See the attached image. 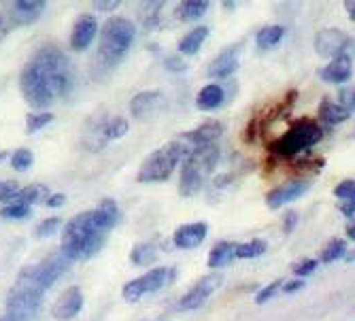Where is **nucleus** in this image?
<instances>
[{
	"label": "nucleus",
	"mask_w": 355,
	"mask_h": 321,
	"mask_svg": "<svg viewBox=\"0 0 355 321\" xmlns=\"http://www.w3.org/2000/svg\"><path fill=\"white\" fill-rule=\"evenodd\" d=\"M236 260V243L230 241H219L213 245V249L209 251V268L219 270L223 266H230Z\"/></svg>",
	"instance_id": "22"
},
{
	"label": "nucleus",
	"mask_w": 355,
	"mask_h": 321,
	"mask_svg": "<svg viewBox=\"0 0 355 321\" xmlns=\"http://www.w3.org/2000/svg\"><path fill=\"white\" fill-rule=\"evenodd\" d=\"M315 51L324 58H338L343 53L353 58L355 51V41L347 35V32L338 30V28H326L317 32L315 37Z\"/></svg>",
	"instance_id": "11"
},
{
	"label": "nucleus",
	"mask_w": 355,
	"mask_h": 321,
	"mask_svg": "<svg viewBox=\"0 0 355 321\" xmlns=\"http://www.w3.org/2000/svg\"><path fill=\"white\" fill-rule=\"evenodd\" d=\"M343 107L353 113L355 111V89H349V92H343Z\"/></svg>",
	"instance_id": "45"
},
{
	"label": "nucleus",
	"mask_w": 355,
	"mask_h": 321,
	"mask_svg": "<svg viewBox=\"0 0 355 321\" xmlns=\"http://www.w3.org/2000/svg\"><path fill=\"white\" fill-rule=\"evenodd\" d=\"M0 321H5V319H0Z\"/></svg>",
	"instance_id": "53"
},
{
	"label": "nucleus",
	"mask_w": 355,
	"mask_h": 321,
	"mask_svg": "<svg viewBox=\"0 0 355 321\" xmlns=\"http://www.w3.org/2000/svg\"><path fill=\"white\" fill-rule=\"evenodd\" d=\"M324 139V128L311 117L296 119L287 130L268 145V151L277 159H294L302 151H309Z\"/></svg>",
	"instance_id": "4"
},
{
	"label": "nucleus",
	"mask_w": 355,
	"mask_h": 321,
	"mask_svg": "<svg viewBox=\"0 0 355 321\" xmlns=\"http://www.w3.org/2000/svg\"><path fill=\"white\" fill-rule=\"evenodd\" d=\"M157 253H159L157 241H145V243L135 245V249L130 251V260L137 266H149L151 262L157 260Z\"/></svg>",
	"instance_id": "29"
},
{
	"label": "nucleus",
	"mask_w": 355,
	"mask_h": 321,
	"mask_svg": "<svg viewBox=\"0 0 355 321\" xmlns=\"http://www.w3.org/2000/svg\"><path fill=\"white\" fill-rule=\"evenodd\" d=\"M319 266V260H313V258H302L300 262H296L292 266V272L296 275V279H304L309 275H313Z\"/></svg>",
	"instance_id": "36"
},
{
	"label": "nucleus",
	"mask_w": 355,
	"mask_h": 321,
	"mask_svg": "<svg viewBox=\"0 0 355 321\" xmlns=\"http://www.w3.org/2000/svg\"><path fill=\"white\" fill-rule=\"evenodd\" d=\"M223 123L217 121V119H209L205 123H200L198 128H193V130L181 135L179 139L191 149H196V147H207V145H217V139H221L223 135Z\"/></svg>",
	"instance_id": "14"
},
{
	"label": "nucleus",
	"mask_w": 355,
	"mask_h": 321,
	"mask_svg": "<svg viewBox=\"0 0 355 321\" xmlns=\"http://www.w3.org/2000/svg\"><path fill=\"white\" fill-rule=\"evenodd\" d=\"M345 255H347V241H343V238H332V241L324 247V251H321V262H324V264H332V262L345 258Z\"/></svg>",
	"instance_id": "31"
},
{
	"label": "nucleus",
	"mask_w": 355,
	"mask_h": 321,
	"mask_svg": "<svg viewBox=\"0 0 355 321\" xmlns=\"http://www.w3.org/2000/svg\"><path fill=\"white\" fill-rule=\"evenodd\" d=\"M187 153H189V147L181 139L155 149L151 155L145 157V162L139 168V175H137L139 183H162L171 179V175L175 173L181 159L187 157Z\"/></svg>",
	"instance_id": "7"
},
{
	"label": "nucleus",
	"mask_w": 355,
	"mask_h": 321,
	"mask_svg": "<svg viewBox=\"0 0 355 321\" xmlns=\"http://www.w3.org/2000/svg\"><path fill=\"white\" fill-rule=\"evenodd\" d=\"M353 260H355V249L347 255V262H353Z\"/></svg>",
	"instance_id": "51"
},
{
	"label": "nucleus",
	"mask_w": 355,
	"mask_h": 321,
	"mask_svg": "<svg viewBox=\"0 0 355 321\" xmlns=\"http://www.w3.org/2000/svg\"><path fill=\"white\" fill-rule=\"evenodd\" d=\"M298 213L296 211H287V215L283 217V232L285 234H292L294 230H296V226H298Z\"/></svg>",
	"instance_id": "41"
},
{
	"label": "nucleus",
	"mask_w": 355,
	"mask_h": 321,
	"mask_svg": "<svg viewBox=\"0 0 355 321\" xmlns=\"http://www.w3.org/2000/svg\"><path fill=\"white\" fill-rule=\"evenodd\" d=\"M338 211H340L345 217H355V200H345V202L338 207Z\"/></svg>",
	"instance_id": "48"
},
{
	"label": "nucleus",
	"mask_w": 355,
	"mask_h": 321,
	"mask_svg": "<svg viewBox=\"0 0 355 321\" xmlns=\"http://www.w3.org/2000/svg\"><path fill=\"white\" fill-rule=\"evenodd\" d=\"M137 37V26L128 17H111L101 28L98 51H96V62L101 64L98 71H111L115 64L123 60L128 49L132 47Z\"/></svg>",
	"instance_id": "2"
},
{
	"label": "nucleus",
	"mask_w": 355,
	"mask_h": 321,
	"mask_svg": "<svg viewBox=\"0 0 355 321\" xmlns=\"http://www.w3.org/2000/svg\"><path fill=\"white\" fill-rule=\"evenodd\" d=\"M64 202H67V196L64 194H51L49 198H47V207H51V209H58V207H62Z\"/></svg>",
	"instance_id": "47"
},
{
	"label": "nucleus",
	"mask_w": 355,
	"mask_h": 321,
	"mask_svg": "<svg viewBox=\"0 0 355 321\" xmlns=\"http://www.w3.org/2000/svg\"><path fill=\"white\" fill-rule=\"evenodd\" d=\"M300 290H304V281H302V279L283 281V285H281V292H283V294H296V292H300Z\"/></svg>",
	"instance_id": "42"
},
{
	"label": "nucleus",
	"mask_w": 355,
	"mask_h": 321,
	"mask_svg": "<svg viewBox=\"0 0 355 321\" xmlns=\"http://www.w3.org/2000/svg\"><path fill=\"white\" fill-rule=\"evenodd\" d=\"M30 62L35 64L39 73L43 75L49 92L53 94V98H62V96H67L73 89V83H75L73 64L58 45H43L32 55Z\"/></svg>",
	"instance_id": "3"
},
{
	"label": "nucleus",
	"mask_w": 355,
	"mask_h": 321,
	"mask_svg": "<svg viewBox=\"0 0 355 321\" xmlns=\"http://www.w3.org/2000/svg\"><path fill=\"white\" fill-rule=\"evenodd\" d=\"M49 187L43 185V183H32V185H26L17 191V196L11 200V202H24L28 207L37 205V202H47L49 198Z\"/></svg>",
	"instance_id": "26"
},
{
	"label": "nucleus",
	"mask_w": 355,
	"mask_h": 321,
	"mask_svg": "<svg viewBox=\"0 0 355 321\" xmlns=\"http://www.w3.org/2000/svg\"><path fill=\"white\" fill-rule=\"evenodd\" d=\"M209 7L211 3H207V0H183V3L177 5L175 15L181 21H193V19H200L209 11Z\"/></svg>",
	"instance_id": "28"
},
{
	"label": "nucleus",
	"mask_w": 355,
	"mask_h": 321,
	"mask_svg": "<svg viewBox=\"0 0 355 321\" xmlns=\"http://www.w3.org/2000/svg\"><path fill=\"white\" fill-rule=\"evenodd\" d=\"M221 149L219 145H207V147H196L187 153L183 159L181 168V179H179V194L181 196H196L202 189V185L209 181L211 173L219 164Z\"/></svg>",
	"instance_id": "5"
},
{
	"label": "nucleus",
	"mask_w": 355,
	"mask_h": 321,
	"mask_svg": "<svg viewBox=\"0 0 355 321\" xmlns=\"http://www.w3.org/2000/svg\"><path fill=\"white\" fill-rule=\"evenodd\" d=\"M81 306H83V294H81L79 287L75 285V287H69L67 292H62L58 296V300L51 306V313L60 321H69V319L79 315Z\"/></svg>",
	"instance_id": "18"
},
{
	"label": "nucleus",
	"mask_w": 355,
	"mask_h": 321,
	"mask_svg": "<svg viewBox=\"0 0 355 321\" xmlns=\"http://www.w3.org/2000/svg\"><path fill=\"white\" fill-rule=\"evenodd\" d=\"M32 162H35V155H32V151L30 149H17L13 155H11V166L15 168V171H19V173H24V171H28L30 166H32Z\"/></svg>",
	"instance_id": "34"
},
{
	"label": "nucleus",
	"mask_w": 355,
	"mask_h": 321,
	"mask_svg": "<svg viewBox=\"0 0 355 321\" xmlns=\"http://www.w3.org/2000/svg\"><path fill=\"white\" fill-rule=\"evenodd\" d=\"M334 196L340 200H355V179H345L334 187Z\"/></svg>",
	"instance_id": "38"
},
{
	"label": "nucleus",
	"mask_w": 355,
	"mask_h": 321,
	"mask_svg": "<svg viewBox=\"0 0 355 321\" xmlns=\"http://www.w3.org/2000/svg\"><path fill=\"white\" fill-rule=\"evenodd\" d=\"M51 121H53V113H49V111H43V113H30V115L26 117V132H28V135H35V132L41 130V128L49 125Z\"/></svg>",
	"instance_id": "32"
},
{
	"label": "nucleus",
	"mask_w": 355,
	"mask_h": 321,
	"mask_svg": "<svg viewBox=\"0 0 355 321\" xmlns=\"http://www.w3.org/2000/svg\"><path fill=\"white\" fill-rule=\"evenodd\" d=\"M166 69H168L171 73H183V71H185V62H183V58H181V55H171V58H166Z\"/></svg>",
	"instance_id": "43"
},
{
	"label": "nucleus",
	"mask_w": 355,
	"mask_h": 321,
	"mask_svg": "<svg viewBox=\"0 0 355 321\" xmlns=\"http://www.w3.org/2000/svg\"><path fill=\"white\" fill-rule=\"evenodd\" d=\"M60 223H62V221H60L58 217L45 219V221H41V223H39V226H37V232H35V234H37L39 238L51 236V234H53V232H55V230L60 228Z\"/></svg>",
	"instance_id": "40"
},
{
	"label": "nucleus",
	"mask_w": 355,
	"mask_h": 321,
	"mask_svg": "<svg viewBox=\"0 0 355 321\" xmlns=\"http://www.w3.org/2000/svg\"><path fill=\"white\" fill-rule=\"evenodd\" d=\"M19 183L17 181H0V202H11L15 196H17V191H19Z\"/></svg>",
	"instance_id": "39"
},
{
	"label": "nucleus",
	"mask_w": 355,
	"mask_h": 321,
	"mask_svg": "<svg viewBox=\"0 0 355 321\" xmlns=\"http://www.w3.org/2000/svg\"><path fill=\"white\" fill-rule=\"evenodd\" d=\"M345 11H347L349 17L355 21V0H347V3H345Z\"/></svg>",
	"instance_id": "49"
},
{
	"label": "nucleus",
	"mask_w": 355,
	"mask_h": 321,
	"mask_svg": "<svg viewBox=\"0 0 355 321\" xmlns=\"http://www.w3.org/2000/svg\"><path fill=\"white\" fill-rule=\"evenodd\" d=\"M266 241L262 238H253V241H245L236 245V260H253L260 258V255L266 253Z\"/></svg>",
	"instance_id": "30"
},
{
	"label": "nucleus",
	"mask_w": 355,
	"mask_h": 321,
	"mask_svg": "<svg viewBox=\"0 0 355 321\" xmlns=\"http://www.w3.org/2000/svg\"><path fill=\"white\" fill-rule=\"evenodd\" d=\"M281 285H283V281H281V279H277V281H272L270 285L262 287V290L255 294V302H257V304H266L270 298H275V296H277V292H281Z\"/></svg>",
	"instance_id": "37"
},
{
	"label": "nucleus",
	"mask_w": 355,
	"mask_h": 321,
	"mask_svg": "<svg viewBox=\"0 0 355 321\" xmlns=\"http://www.w3.org/2000/svg\"><path fill=\"white\" fill-rule=\"evenodd\" d=\"M43 304V296L35 294L30 290H24V287L13 285L11 294L7 296V315L5 321H32Z\"/></svg>",
	"instance_id": "10"
},
{
	"label": "nucleus",
	"mask_w": 355,
	"mask_h": 321,
	"mask_svg": "<svg viewBox=\"0 0 355 321\" xmlns=\"http://www.w3.org/2000/svg\"><path fill=\"white\" fill-rule=\"evenodd\" d=\"M207 37H209V28H207V26H198V28L189 30L187 35L177 43L179 53L193 55V53H196V51L202 47V43L207 41Z\"/></svg>",
	"instance_id": "25"
},
{
	"label": "nucleus",
	"mask_w": 355,
	"mask_h": 321,
	"mask_svg": "<svg viewBox=\"0 0 355 321\" xmlns=\"http://www.w3.org/2000/svg\"><path fill=\"white\" fill-rule=\"evenodd\" d=\"M30 215V207L24 202H9L7 207L0 209V217L3 219H26Z\"/></svg>",
	"instance_id": "35"
},
{
	"label": "nucleus",
	"mask_w": 355,
	"mask_h": 321,
	"mask_svg": "<svg viewBox=\"0 0 355 321\" xmlns=\"http://www.w3.org/2000/svg\"><path fill=\"white\" fill-rule=\"evenodd\" d=\"M319 121L324 123V125H338V123H343V121H347L349 117H351V113L343 107V105H338V103H334L332 98H324L319 103Z\"/></svg>",
	"instance_id": "24"
},
{
	"label": "nucleus",
	"mask_w": 355,
	"mask_h": 321,
	"mask_svg": "<svg viewBox=\"0 0 355 321\" xmlns=\"http://www.w3.org/2000/svg\"><path fill=\"white\" fill-rule=\"evenodd\" d=\"M353 137H355V132H353Z\"/></svg>",
	"instance_id": "54"
},
{
	"label": "nucleus",
	"mask_w": 355,
	"mask_h": 321,
	"mask_svg": "<svg viewBox=\"0 0 355 321\" xmlns=\"http://www.w3.org/2000/svg\"><path fill=\"white\" fill-rule=\"evenodd\" d=\"M223 285V275H207L202 277L196 285H191V290L185 292L179 300V309L181 311H196L200 309L219 287Z\"/></svg>",
	"instance_id": "12"
},
{
	"label": "nucleus",
	"mask_w": 355,
	"mask_h": 321,
	"mask_svg": "<svg viewBox=\"0 0 355 321\" xmlns=\"http://www.w3.org/2000/svg\"><path fill=\"white\" fill-rule=\"evenodd\" d=\"M353 75V58L343 53L338 58H334L328 67H324L319 71V77L328 81V83H336V85H343L351 79Z\"/></svg>",
	"instance_id": "21"
},
{
	"label": "nucleus",
	"mask_w": 355,
	"mask_h": 321,
	"mask_svg": "<svg viewBox=\"0 0 355 321\" xmlns=\"http://www.w3.org/2000/svg\"><path fill=\"white\" fill-rule=\"evenodd\" d=\"M96 32H98V21H96V17L92 13L79 15L71 32V47L75 51H85L89 43L94 41Z\"/></svg>",
	"instance_id": "19"
},
{
	"label": "nucleus",
	"mask_w": 355,
	"mask_h": 321,
	"mask_svg": "<svg viewBox=\"0 0 355 321\" xmlns=\"http://www.w3.org/2000/svg\"><path fill=\"white\" fill-rule=\"evenodd\" d=\"M19 87H21V96L26 98V103L35 109H47L55 101L53 94L47 87V83H45V79H43V75L39 73V69L32 62H28L21 69Z\"/></svg>",
	"instance_id": "9"
},
{
	"label": "nucleus",
	"mask_w": 355,
	"mask_h": 321,
	"mask_svg": "<svg viewBox=\"0 0 355 321\" xmlns=\"http://www.w3.org/2000/svg\"><path fill=\"white\" fill-rule=\"evenodd\" d=\"M11 28H13V24L9 21V17L5 13H0V41H3L9 35Z\"/></svg>",
	"instance_id": "46"
},
{
	"label": "nucleus",
	"mask_w": 355,
	"mask_h": 321,
	"mask_svg": "<svg viewBox=\"0 0 355 321\" xmlns=\"http://www.w3.org/2000/svg\"><path fill=\"white\" fill-rule=\"evenodd\" d=\"M73 260L69 258L67 253H62L60 249L47 258H43L39 264H32V266H26L19 270L17 279H15V285L17 287H24V290H30L35 294H41L45 296V292L49 287L71 268Z\"/></svg>",
	"instance_id": "6"
},
{
	"label": "nucleus",
	"mask_w": 355,
	"mask_h": 321,
	"mask_svg": "<svg viewBox=\"0 0 355 321\" xmlns=\"http://www.w3.org/2000/svg\"><path fill=\"white\" fill-rule=\"evenodd\" d=\"M209 234V223L207 221H191L185 226H179L173 234V243L179 249H196L205 243Z\"/></svg>",
	"instance_id": "17"
},
{
	"label": "nucleus",
	"mask_w": 355,
	"mask_h": 321,
	"mask_svg": "<svg viewBox=\"0 0 355 321\" xmlns=\"http://www.w3.org/2000/svg\"><path fill=\"white\" fill-rule=\"evenodd\" d=\"M239 58H241V45H232L228 49H223L207 69V75L213 79H225L230 77L239 69Z\"/></svg>",
	"instance_id": "20"
},
{
	"label": "nucleus",
	"mask_w": 355,
	"mask_h": 321,
	"mask_svg": "<svg viewBox=\"0 0 355 321\" xmlns=\"http://www.w3.org/2000/svg\"><path fill=\"white\" fill-rule=\"evenodd\" d=\"M5 155H9V153H7V151H0V162L5 159Z\"/></svg>",
	"instance_id": "52"
},
{
	"label": "nucleus",
	"mask_w": 355,
	"mask_h": 321,
	"mask_svg": "<svg viewBox=\"0 0 355 321\" xmlns=\"http://www.w3.org/2000/svg\"><path fill=\"white\" fill-rule=\"evenodd\" d=\"M119 7V3H117V0H103V3H101V0H98V3H94V9L96 11H105V13H109V11H115Z\"/></svg>",
	"instance_id": "44"
},
{
	"label": "nucleus",
	"mask_w": 355,
	"mask_h": 321,
	"mask_svg": "<svg viewBox=\"0 0 355 321\" xmlns=\"http://www.w3.org/2000/svg\"><path fill=\"white\" fill-rule=\"evenodd\" d=\"M166 105H168V101L162 92H157V89L141 92L130 101V113L135 119H147V117L157 115L159 111H164Z\"/></svg>",
	"instance_id": "13"
},
{
	"label": "nucleus",
	"mask_w": 355,
	"mask_h": 321,
	"mask_svg": "<svg viewBox=\"0 0 355 321\" xmlns=\"http://www.w3.org/2000/svg\"><path fill=\"white\" fill-rule=\"evenodd\" d=\"M345 232H347V236H349L351 241H355V219H353L351 223H347V230H345Z\"/></svg>",
	"instance_id": "50"
},
{
	"label": "nucleus",
	"mask_w": 355,
	"mask_h": 321,
	"mask_svg": "<svg viewBox=\"0 0 355 321\" xmlns=\"http://www.w3.org/2000/svg\"><path fill=\"white\" fill-rule=\"evenodd\" d=\"M225 101V89L219 83H209L196 94V107L200 111H215Z\"/></svg>",
	"instance_id": "23"
},
{
	"label": "nucleus",
	"mask_w": 355,
	"mask_h": 321,
	"mask_svg": "<svg viewBox=\"0 0 355 321\" xmlns=\"http://www.w3.org/2000/svg\"><path fill=\"white\" fill-rule=\"evenodd\" d=\"M43 11H45V0H15V3L7 5L5 15L13 26H26L37 21Z\"/></svg>",
	"instance_id": "16"
},
{
	"label": "nucleus",
	"mask_w": 355,
	"mask_h": 321,
	"mask_svg": "<svg viewBox=\"0 0 355 321\" xmlns=\"http://www.w3.org/2000/svg\"><path fill=\"white\" fill-rule=\"evenodd\" d=\"M125 132H128V121H125L123 117H113V119H107V123H105V137H107V141L121 139Z\"/></svg>",
	"instance_id": "33"
},
{
	"label": "nucleus",
	"mask_w": 355,
	"mask_h": 321,
	"mask_svg": "<svg viewBox=\"0 0 355 321\" xmlns=\"http://www.w3.org/2000/svg\"><path fill=\"white\" fill-rule=\"evenodd\" d=\"M285 37V28L279 26V24H272V26H264L262 30H257V35H255V45L257 49H272L277 47Z\"/></svg>",
	"instance_id": "27"
},
{
	"label": "nucleus",
	"mask_w": 355,
	"mask_h": 321,
	"mask_svg": "<svg viewBox=\"0 0 355 321\" xmlns=\"http://www.w3.org/2000/svg\"><path fill=\"white\" fill-rule=\"evenodd\" d=\"M309 185H311V183H309V181H302V179L283 183V185L270 189L264 200H266V205H268L270 209H281V207H285V205H289V202H294V200L302 198V196L306 194V191H309Z\"/></svg>",
	"instance_id": "15"
},
{
	"label": "nucleus",
	"mask_w": 355,
	"mask_h": 321,
	"mask_svg": "<svg viewBox=\"0 0 355 321\" xmlns=\"http://www.w3.org/2000/svg\"><path fill=\"white\" fill-rule=\"evenodd\" d=\"M117 223L119 207L113 198H105L96 209L75 215L64 226L60 251L67 253L73 262L87 260L105 247L109 232Z\"/></svg>",
	"instance_id": "1"
},
{
	"label": "nucleus",
	"mask_w": 355,
	"mask_h": 321,
	"mask_svg": "<svg viewBox=\"0 0 355 321\" xmlns=\"http://www.w3.org/2000/svg\"><path fill=\"white\" fill-rule=\"evenodd\" d=\"M175 279V268H153L145 275H141L139 279H132L123 285V300L125 302H139L141 298H145L147 294H155L162 287H166L171 281Z\"/></svg>",
	"instance_id": "8"
}]
</instances>
